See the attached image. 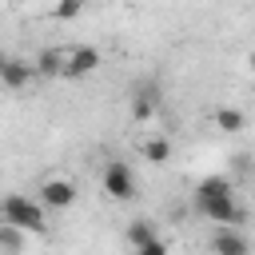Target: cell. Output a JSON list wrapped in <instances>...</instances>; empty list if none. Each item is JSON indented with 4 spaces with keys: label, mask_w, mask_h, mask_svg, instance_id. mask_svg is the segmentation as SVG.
I'll use <instances>...</instances> for the list:
<instances>
[{
    "label": "cell",
    "mask_w": 255,
    "mask_h": 255,
    "mask_svg": "<svg viewBox=\"0 0 255 255\" xmlns=\"http://www.w3.org/2000/svg\"><path fill=\"white\" fill-rule=\"evenodd\" d=\"M4 219L24 227V231H44V203H36L20 191H8L4 195Z\"/></svg>",
    "instance_id": "cell-1"
},
{
    "label": "cell",
    "mask_w": 255,
    "mask_h": 255,
    "mask_svg": "<svg viewBox=\"0 0 255 255\" xmlns=\"http://www.w3.org/2000/svg\"><path fill=\"white\" fill-rule=\"evenodd\" d=\"M195 207H199V215H207L211 223H239V219H243V211L235 207V195H231V191L195 195Z\"/></svg>",
    "instance_id": "cell-2"
},
{
    "label": "cell",
    "mask_w": 255,
    "mask_h": 255,
    "mask_svg": "<svg viewBox=\"0 0 255 255\" xmlns=\"http://www.w3.org/2000/svg\"><path fill=\"white\" fill-rule=\"evenodd\" d=\"M104 191H108V199H131L135 195V175L124 159H112L104 167Z\"/></svg>",
    "instance_id": "cell-3"
},
{
    "label": "cell",
    "mask_w": 255,
    "mask_h": 255,
    "mask_svg": "<svg viewBox=\"0 0 255 255\" xmlns=\"http://www.w3.org/2000/svg\"><path fill=\"white\" fill-rule=\"evenodd\" d=\"M36 76H40V72H36V64H32V60H20V56H8V60H4V68H0V84H4L8 92L28 88Z\"/></svg>",
    "instance_id": "cell-4"
},
{
    "label": "cell",
    "mask_w": 255,
    "mask_h": 255,
    "mask_svg": "<svg viewBox=\"0 0 255 255\" xmlns=\"http://www.w3.org/2000/svg\"><path fill=\"white\" fill-rule=\"evenodd\" d=\"M96 68H100V52H96L92 44H80V48H72V52H68V60H64V76H68V80L92 76Z\"/></svg>",
    "instance_id": "cell-5"
},
{
    "label": "cell",
    "mask_w": 255,
    "mask_h": 255,
    "mask_svg": "<svg viewBox=\"0 0 255 255\" xmlns=\"http://www.w3.org/2000/svg\"><path fill=\"white\" fill-rule=\"evenodd\" d=\"M159 112V84L155 80H143L131 88V116L135 120H151Z\"/></svg>",
    "instance_id": "cell-6"
},
{
    "label": "cell",
    "mask_w": 255,
    "mask_h": 255,
    "mask_svg": "<svg viewBox=\"0 0 255 255\" xmlns=\"http://www.w3.org/2000/svg\"><path fill=\"white\" fill-rule=\"evenodd\" d=\"M40 203H44V207H56V211L72 207V203H76V183H72V179H48V183L40 187Z\"/></svg>",
    "instance_id": "cell-7"
},
{
    "label": "cell",
    "mask_w": 255,
    "mask_h": 255,
    "mask_svg": "<svg viewBox=\"0 0 255 255\" xmlns=\"http://www.w3.org/2000/svg\"><path fill=\"white\" fill-rule=\"evenodd\" d=\"M128 247H135V251H143V255H159V251H163V239L151 231L147 219H135V223H128Z\"/></svg>",
    "instance_id": "cell-8"
},
{
    "label": "cell",
    "mask_w": 255,
    "mask_h": 255,
    "mask_svg": "<svg viewBox=\"0 0 255 255\" xmlns=\"http://www.w3.org/2000/svg\"><path fill=\"white\" fill-rule=\"evenodd\" d=\"M211 247L223 251V255H243L247 251V239L239 231H231V223H219V231L211 235Z\"/></svg>",
    "instance_id": "cell-9"
},
{
    "label": "cell",
    "mask_w": 255,
    "mask_h": 255,
    "mask_svg": "<svg viewBox=\"0 0 255 255\" xmlns=\"http://www.w3.org/2000/svg\"><path fill=\"white\" fill-rule=\"evenodd\" d=\"M64 60H68V52L48 48V52L36 56V72H40V76H64Z\"/></svg>",
    "instance_id": "cell-10"
},
{
    "label": "cell",
    "mask_w": 255,
    "mask_h": 255,
    "mask_svg": "<svg viewBox=\"0 0 255 255\" xmlns=\"http://www.w3.org/2000/svg\"><path fill=\"white\" fill-rule=\"evenodd\" d=\"M143 159H147V163H167V159H171V143H167L163 135H151V139L143 143Z\"/></svg>",
    "instance_id": "cell-11"
},
{
    "label": "cell",
    "mask_w": 255,
    "mask_h": 255,
    "mask_svg": "<svg viewBox=\"0 0 255 255\" xmlns=\"http://www.w3.org/2000/svg\"><path fill=\"white\" fill-rule=\"evenodd\" d=\"M0 247H8V251H20L24 247V227H16V223H0Z\"/></svg>",
    "instance_id": "cell-12"
},
{
    "label": "cell",
    "mask_w": 255,
    "mask_h": 255,
    "mask_svg": "<svg viewBox=\"0 0 255 255\" xmlns=\"http://www.w3.org/2000/svg\"><path fill=\"white\" fill-rule=\"evenodd\" d=\"M215 124H219L223 131H243V112H239V108H219V112H215Z\"/></svg>",
    "instance_id": "cell-13"
},
{
    "label": "cell",
    "mask_w": 255,
    "mask_h": 255,
    "mask_svg": "<svg viewBox=\"0 0 255 255\" xmlns=\"http://www.w3.org/2000/svg\"><path fill=\"white\" fill-rule=\"evenodd\" d=\"M80 12H84V0H60V4H56V16H60V20H72V16H80Z\"/></svg>",
    "instance_id": "cell-14"
},
{
    "label": "cell",
    "mask_w": 255,
    "mask_h": 255,
    "mask_svg": "<svg viewBox=\"0 0 255 255\" xmlns=\"http://www.w3.org/2000/svg\"><path fill=\"white\" fill-rule=\"evenodd\" d=\"M0 223H4V199H0Z\"/></svg>",
    "instance_id": "cell-15"
},
{
    "label": "cell",
    "mask_w": 255,
    "mask_h": 255,
    "mask_svg": "<svg viewBox=\"0 0 255 255\" xmlns=\"http://www.w3.org/2000/svg\"><path fill=\"white\" fill-rule=\"evenodd\" d=\"M4 60H8V56H4V52H0V68H4Z\"/></svg>",
    "instance_id": "cell-16"
},
{
    "label": "cell",
    "mask_w": 255,
    "mask_h": 255,
    "mask_svg": "<svg viewBox=\"0 0 255 255\" xmlns=\"http://www.w3.org/2000/svg\"><path fill=\"white\" fill-rule=\"evenodd\" d=\"M251 68H255V52H251Z\"/></svg>",
    "instance_id": "cell-17"
}]
</instances>
